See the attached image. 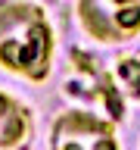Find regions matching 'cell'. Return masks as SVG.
<instances>
[{"mask_svg":"<svg viewBox=\"0 0 140 150\" xmlns=\"http://www.w3.org/2000/svg\"><path fill=\"white\" fill-rule=\"evenodd\" d=\"M34 134V112L31 106L0 91V150H22Z\"/></svg>","mask_w":140,"mask_h":150,"instance_id":"4","label":"cell"},{"mask_svg":"<svg viewBox=\"0 0 140 150\" xmlns=\"http://www.w3.org/2000/svg\"><path fill=\"white\" fill-rule=\"evenodd\" d=\"M75 16L100 44H128L140 35V0H78Z\"/></svg>","mask_w":140,"mask_h":150,"instance_id":"2","label":"cell"},{"mask_svg":"<svg viewBox=\"0 0 140 150\" xmlns=\"http://www.w3.org/2000/svg\"><path fill=\"white\" fill-rule=\"evenodd\" d=\"M53 53L56 31L44 6L31 0H0V66L28 81H47Z\"/></svg>","mask_w":140,"mask_h":150,"instance_id":"1","label":"cell"},{"mask_svg":"<svg viewBox=\"0 0 140 150\" xmlns=\"http://www.w3.org/2000/svg\"><path fill=\"white\" fill-rule=\"evenodd\" d=\"M50 150H118V134L97 112L65 110L50 125Z\"/></svg>","mask_w":140,"mask_h":150,"instance_id":"3","label":"cell"}]
</instances>
